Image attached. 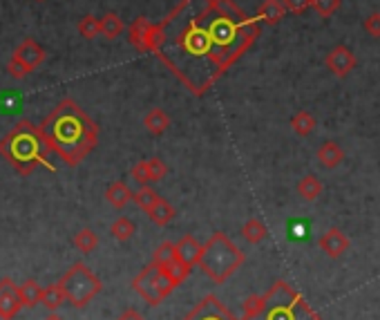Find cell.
Instances as JSON below:
<instances>
[{"instance_id":"cell-21","label":"cell","mask_w":380,"mask_h":320,"mask_svg":"<svg viewBox=\"0 0 380 320\" xmlns=\"http://www.w3.org/2000/svg\"><path fill=\"white\" fill-rule=\"evenodd\" d=\"M322 193V184L316 175H306L297 182V195L304 199V202H316Z\"/></svg>"},{"instance_id":"cell-25","label":"cell","mask_w":380,"mask_h":320,"mask_svg":"<svg viewBox=\"0 0 380 320\" xmlns=\"http://www.w3.org/2000/svg\"><path fill=\"white\" fill-rule=\"evenodd\" d=\"M18 294L25 307H36L41 305V296H43V287L36 283V280H27L21 287H18Z\"/></svg>"},{"instance_id":"cell-20","label":"cell","mask_w":380,"mask_h":320,"mask_svg":"<svg viewBox=\"0 0 380 320\" xmlns=\"http://www.w3.org/2000/svg\"><path fill=\"white\" fill-rule=\"evenodd\" d=\"M175 206L168 202V199H159V202L153 206V211L148 213V217L153 219V222L157 224V226H166V224H170L175 219Z\"/></svg>"},{"instance_id":"cell-19","label":"cell","mask_w":380,"mask_h":320,"mask_svg":"<svg viewBox=\"0 0 380 320\" xmlns=\"http://www.w3.org/2000/svg\"><path fill=\"white\" fill-rule=\"evenodd\" d=\"M266 235H268V228L264 226L262 219H257V217L246 219L242 226V237L248 244H259L262 239H266Z\"/></svg>"},{"instance_id":"cell-30","label":"cell","mask_w":380,"mask_h":320,"mask_svg":"<svg viewBox=\"0 0 380 320\" xmlns=\"http://www.w3.org/2000/svg\"><path fill=\"white\" fill-rule=\"evenodd\" d=\"M175 258H177V244H173V242H164V244H159V246H157V251H155V255H153V264H157V267H166V264L173 262Z\"/></svg>"},{"instance_id":"cell-39","label":"cell","mask_w":380,"mask_h":320,"mask_svg":"<svg viewBox=\"0 0 380 320\" xmlns=\"http://www.w3.org/2000/svg\"><path fill=\"white\" fill-rule=\"evenodd\" d=\"M36 3H45V0H36Z\"/></svg>"},{"instance_id":"cell-5","label":"cell","mask_w":380,"mask_h":320,"mask_svg":"<svg viewBox=\"0 0 380 320\" xmlns=\"http://www.w3.org/2000/svg\"><path fill=\"white\" fill-rule=\"evenodd\" d=\"M242 264H244V251L222 231H217L208 237L202 258H199V269H202L215 285H224Z\"/></svg>"},{"instance_id":"cell-10","label":"cell","mask_w":380,"mask_h":320,"mask_svg":"<svg viewBox=\"0 0 380 320\" xmlns=\"http://www.w3.org/2000/svg\"><path fill=\"white\" fill-rule=\"evenodd\" d=\"M318 246H320V251H325V255L336 260V258H343L349 249H352V239L347 237V233H343L340 228L334 226L318 237Z\"/></svg>"},{"instance_id":"cell-23","label":"cell","mask_w":380,"mask_h":320,"mask_svg":"<svg viewBox=\"0 0 380 320\" xmlns=\"http://www.w3.org/2000/svg\"><path fill=\"white\" fill-rule=\"evenodd\" d=\"M318 121H316V117L311 112H306V110H300V112L293 115L291 119V128H293V133L300 135V137H306V135H311L313 130H316Z\"/></svg>"},{"instance_id":"cell-27","label":"cell","mask_w":380,"mask_h":320,"mask_svg":"<svg viewBox=\"0 0 380 320\" xmlns=\"http://www.w3.org/2000/svg\"><path fill=\"white\" fill-rule=\"evenodd\" d=\"M72 244L76 246V251L81 253H92L94 249L98 246V237L92 228H81L74 237H72Z\"/></svg>"},{"instance_id":"cell-26","label":"cell","mask_w":380,"mask_h":320,"mask_svg":"<svg viewBox=\"0 0 380 320\" xmlns=\"http://www.w3.org/2000/svg\"><path fill=\"white\" fill-rule=\"evenodd\" d=\"M110 233H112V237L119 239V242H128V239L137 233V226L130 217H116L112 226H110Z\"/></svg>"},{"instance_id":"cell-35","label":"cell","mask_w":380,"mask_h":320,"mask_svg":"<svg viewBox=\"0 0 380 320\" xmlns=\"http://www.w3.org/2000/svg\"><path fill=\"white\" fill-rule=\"evenodd\" d=\"M130 175H132L135 182H139L141 186H148L150 184V177H148V168H146V162H137L132 166V171H130Z\"/></svg>"},{"instance_id":"cell-6","label":"cell","mask_w":380,"mask_h":320,"mask_svg":"<svg viewBox=\"0 0 380 320\" xmlns=\"http://www.w3.org/2000/svg\"><path fill=\"white\" fill-rule=\"evenodd\" d=\"M58 285L63 287L67 303L78 309L92 303V298H96L103 289L101 280H98L92 269L83 262H76L69 267L61 276V280H58Z\"/></svg>"},{"instance_id":"cell-3","label":"cell","mask_w":380,"mask_h":320,"mask_svg":"<svg viewBox=\"0 0 380 320\" xmlns=\"http://www.w3.org/2000/svg\"><path fill=\"white\" fill-rule=\"evenodd\" d=\"M242 320H320V316L295 287L277 280L264 296L246 300Z\"/></svg>"},{"instance_id":"cell-36","label":"cell","mask_w":380,"mask_h":320,"mask_svg":"<svg viewBox=\"0 0 380 320\" xmlns=\"http://www.w3.org/2000/svg\"><path fill=\"white\" fill-rule=\"evenodd\" d=\"M365 32L374 38H380V14H372L365 18Z\"/></svg>"},{"instance_id":"cell-4","label":"cell","mask_w":380,"mask_h":320,"mask_svg":"<svg viewBox=\"0 0 380 320\" xmlns=\"http://www.w3.org/2000/svg\"><path fill=\"white\" fill-rule=\"evenodd\" d=\"M47 150L49 148L41 135V128L34 126L29 119H21L0 139V155L21 175H32L38 166H43Z\"/></svg>"},{"instance_id":"cell-33","label":"cell","mask_w":380,"mask_h":320,"mask_svg":"<svg viewBox=\"0 0 380 320\" xmlns=\"http://www.w3.org/2000/svg\"><path fill=\"white\" fill-rule=\"evenodd\" d=\"M311 7L316 9V12L322 16V18H329V16H334L338 12V7H340V0H313Z\"/></svg>"},{"instance_id":"cell-28","label":"cell","mask_w":380,"mask_h":320,"mask_svg":"<svg viewBox=\"0 0 380 320\" xmlns=\"http://www.w3.org/2000/svg\"><path fill=\"white\" fill-rule=\"evenodd\" d=\"M159 199H162V197H159V193L153 191L150 186H141V188H139V191L132 195V202H135L139 208H141V211H146V213L153 211V206L159 202Z\"/></svg>"},{"instance_id":"cell-29","label":"cell","mask_w":380,"mask_h":320,"mask_svg":"<svg viewBox=\"0 0 380 320\" xmlns=\"http://www.w3.org/2000/svg\"><path fill=\"white\" fill-rule=\"evenodd\" d=\"M78 34H81L83 38H87V41L96 38L98 34H101V18H96L92 14L83 16L81 21H78Z\"/></svg>"},{"instance_id":"cell-31","label":"cell","mask_w":380,"mask_h":320,"mask_svg":"<svg viewBox=\"0 0 380 320\" xmlns=\"http://www.w3.org/2000/svg\"><path fill=\"white\" fill-rule=\"evenodd\" d=\"M146 168H148V177H150V184L153 182H162L168 173V166L162 162V159H146Z\"/></svg>"},{"instance_id":"cell-38","label":"cell","mask_w":380,"mask_h":320,"mask_svg":"<svg viewBox=\"0 0 380 320\" xmlns=\"http://www.w3.org/2000/svg\"><path fill=\"white\" fill-rule=\"evenodd\" d=\"M43 320H65V318H63V316H58L56 312H49Z\"/></svg>"},{"instance_id":"cell-9","label":"cell","mask_w":380,"mask_h":320,"mask_svg":"<svg viewBox=\"0 0 380 320\" xmlns=\"http://www.w3.org/2000/svg\"><path fill=\"white\" fill-rule=\"evenodd\" d=\"M25 305L18 294V287L14 285L12 278H3L0 280V318L3 320H12L18 316Z\"/></svg>"},{"instance_id":"cell-32","label":"cell","mask_w":380,"mask_h":320,"mask_svg":"<svg viewBox=\"0 0 380 320\" xmlns=\"http://www.w3.org/2000/svg\"><path fill=\"white\" fill-rule=\"evenodd\" d=\"M7 72L12 78H16V81H23V78L29 74V67L21 61V58L12 56L9 58V63H7Z\"/></svg>"},{"instance_id":"cell-8","label":"cell","mask_w":380,"mask_h":320,"mask_svg":"<svg viewBox=\"0 0 380 320\" xmlns=\"http://www.w3.org/2000/svg\"><path fill=\"white\" fill-rule=\"evenodd\" d=\"M182 320H237V318L231 314V309H228L217 296L208 294L199 300L193 312Z\"/></svg>"},{"instance_id":"cell-18","label":"cell","mask_w":380,"mask_h":320,"mask_svg":"<svg viewBox=\"0 0 380 320\" xmlns=\"http://www.w3.org/2000/svg\"><path fill=\"white\" fill-rule=\"evenodd\" d=\"M144 126H146V130L150 135H155V137H159V135H164L166 130H168V126H170V117L164 112L162 108H153L150 112L144 117Z\"/></svg>"},{"instance_id":"cell-15","label":"cell","mask_w":380,"mask_h":320,"mask_svg":"<svg viewBox=\"0 0 380 320\" xmlns=\"http://www.w3.org/2000/svg\"><path fill=\"white\" fill-rule=\"evenodd\" d=\"M132 191L128 188V184L126 182H112L107 186V191H105V199H107V204L110 206H114V208H126L128 206V202H132Z\"/></svg>"},{"instance_id":"cell-11","label":"cell","mask_w":380,"mask_h":320,"mask_svg":"<svg viewBox=\"0 0 380 320\" xmlns=\"http://www.w3.org/2000/svg\"><path fill=\"white\" fill-rule=\"evenodd\" d=\"M327 67L331 69L334 76L345 78L347 74H352V69L356 67V56L349 47L336 45L331 52L327 54Z\"/></svg>"},{"instance_id":"cell-13","label":"cell","mask_w":380,"mask_h":320,"mask_svg":"<svg viewBox=\"0 0 380 320\" xmlns=\"http://www.w3.org/2000/svg\"><path fill=\"white\" fill-rule=\"evenodd\" d=\"M202 251H204V244H199L195 235H184L182 239L177 242V258L184 260L186 264L195 267L199 264V258H202Z\"/></svg>"},{"instance_id":"cell-2","label":"cell","mask_w":380,"mask_h":320,"mask_svg":"<svg viewBox=\"0 0 380 320\" xmlns=\"http://www.w3.org/2000/svg\"><path fill=\"white\" fill-rule=\"evenodd\" d=\"M38 128L47 148L67 166H78L98 144V126L74 99H63Z\"/></svg>"},{"instance_id":"cell-14","label":"cell","mask_w":380,"mask_h":320,"mask_svg":"<svg viewBox=\"0 0 380 320\" xmlns=\"http://www.w3.org/2000/svg\"><path fill=\"white\" fill-rule=\"evenodd\" d=\"M284 14H286V7H284L282 0H264V3L257 7L255 18H257L259 23L277 25L284 18Z\"/></svg>"},{"instance_id":"cell-24","label":"cell","mask_w":380,"mask_h":320,"mask_svg":"<svg viewBox=\"0 0 380 320\" xmlns=\"http://www.w3.org/2000/svg\"><path fill=\"white\" fill-rule=\"evenodd\" d=\"M123 34V21L119 18V14L107 12L105 16H101V36H105L107 41H114Z\"/></svg>"},{"instance_id":"cell-22","label":"cell","mask_w":380,"mask_h":320,"mask_svg":"<svg viewBox=\"0 0 380 320\" xmlns=\"http://www.w3.org/2000/svg\"><path fill=\"white\" fill-rule=\"evenodd\" d=\"M65 292L61 285H49V287H43V296H41V305L45 309H49V312H56L58 307H61L65 303Z\"/></svg>"},{"instance_id":"cell-1","label":"cell","mask_w":380,"mask_h":320,"mask_svg":"<svg viewBox=\"0 0 380 320\" xmlns=\"http://www.w3.org/2000/svg\"><path fill=\"white\" fill-rule=\"evenodd\" d=\"M159 25L157 58L193 96H204L257 41V18H233L217 0H182Z\"/></svg>"},{"instance_id":"cell-37","label":"cell","mask_w":380,"mask_h":320,"mask_svg":"<svg viewBox=\"0 0 380 320\" xmlns=\"http://www.w3.org/2000/svg\"><path fill=\"white\" fill-rule=\"evenodd\" d=\"M116 320H146L141 314H139L137 312V309H126V312L121 314V316H119Z\"/></svg>"},{"instance_id":"cell-12","label":"cell","mask_w":380,"mask_h":320,"mask_svg":"<svg viewBox=\"0 0 380 320\" xmlns=\"http://www.w3.org/2000/svg\"><path fill=\"white\" fill-rule=\"evenodd\" d=\"M14 56L21 58V61L29 67V72H34V69L45 61V49L38 45L34 38H25V41L16 47Z\"/></svg>"},{"instance_id":"cell-7","label":"cell","mask_w":380,"mask_h":320,"mask_svg":"<svg viewBox=\"0 0 380 320\" xmlns=\"http://www.w3.org/2000/svg\"><path fill=\"white\" fill-rule=\"evenodd\" d=\"M132 289L141 296L150 307H157L162 305L164 300L175 292V283L170 280L162 269L157 264L150 262L148 267H144L139 276L132 280Z\"/></svg>"},{"instance_id":"cell-17","label":"cell","mask_w":380,"mask_h":320,"mask_svg":"<svg viewBox=\"0 0 380 320\" xmlns=\"http://www.w3.org/2000/svg\"><path fill=\"white\" fill-rule=\"evenodd\" d=\"M150 25L153 23H148L146 16H139V18H135V23L128 27V41L141 54H146V34H148Z\"/></svg>"},{"instance_id":"cell-16","label":"cell","mask_w":380,"mask_h":320,"mask_svg":"<svg viewBox=\"0 0 380 320\" xmlns=\"http://www.w3.org/2000/svg\"><path fill=\"white\" fill-rule=\"evenodd\" d=\"M343 159H345V153L336 142H325L318 148V162L325 168H338L343 164Z\"/></svg>"},{"instance_id":"cell-34","label":"cell","mask_w":380,"mask_h":320,"mask_svg":"<svg viewBox=\"0 0 380 320\" xmlns=\"http://www.w3.org/2000/svg\"><path fill=\"white\" fill-rule=\"evenodd\" d=\"M282 3H284V7H286V12L302 16V14H306V9L311 7L313 0H282Z\"/></svg>"}]
</instances>
